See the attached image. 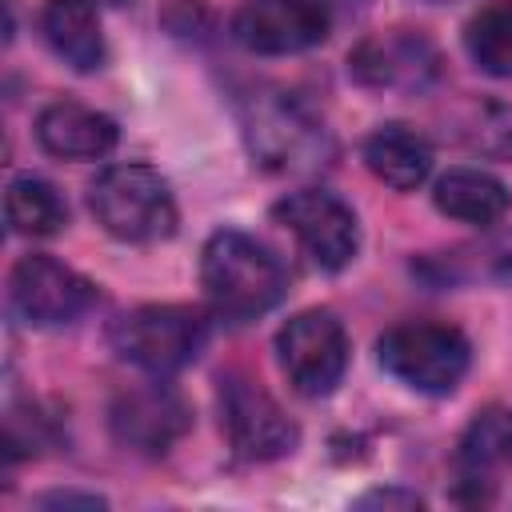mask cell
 <instances>
[{
  "label": "cell",
  "instance_id": "6da1fadb",
  "mask_svg": "<svg viewBox=\"0 0 512 512\" xmlns=\"http://www.w3.org/2000/svg\"><path fill=\"white\" fill-rule=\"evenodd\" d=\"M200 288L216 316L252 320L272 312L288 292L280 256L240 228H220L200 252Z\"/></svg>",
  "mask_w": 512,
  "mask_h": 512
},
{
  "label": "cell",
  "instance_id": "7a4b0ae2",
  "mask_svg": "<svg viewBox=\"0 0 512 512\" xmlns=\"http://www.w3.org/2000/svg\"><path fill=\"white\" fill-rule=\"evenodd\" d=\"M248 152L268 172H316L332 156L328 128L280 88H260L240 104Z\"/></svg>",
  "mask_w": 512,
  "mask_h": 512
},
{
  "label": "cell",
  "instance_id": "3957f363",
  "mask_svg": "<svg viewBox=\"0 0 512 512\" xmlns=\"http://www.w3.org/2000/svg\"><path fill=\"white\" fill-rule=\"evenodd\" d=\"M96 224L124 244H156L176 232V196L148 164H108L88 184Z\"/></svg>",
  "mask_w": 512,
  "mask_h": 512
},
{
  "label": "cell",
  "instance_id": "277c9868",
  "mask_svg": "<svg viewBox=\"0 0 512 512\" xmlns=\"http://www.w3.org/2000/svg\"><path fill=\"white\" fill-rule=\"evenodd\" d=\"M376 360L404 388L424 392V396H448L468 376L472 344L452 324L404 320V324H392L376 340Z\"/></svg>",
  "mask_w": 512,
  "mask_h": 512
},
{
  "label": "cell",
  "instance_id": "5b68a950",
  "mask_svg": "<svg viewBox=\"0 0 512 512\" xmlns=\"http://www.w3.org/2000/svg\"><path fill=\"white\" fill-rule=\"evenodd\" d=\"M120 360H128L140 372L168 376L192 364L208 344V320L204 312L188 304H140L124 316H116L108 332Z\"/></svg>",
  "mask_w": 512,
  "mask_h": 512
},
{
  "label": "cell",
  "instance_id": "8992f818",
  "mask_svg": "<svg viewBox=\"0 0 512 512\" xmlns=\"http://www.w3.org/2000/svg\"><path fill=\"white\" fill-rule=\"evenodd\" d=\"M216 404H220V428L240 460H280L300 440L296 420L248 372H220Z\"/></svg>",
  "mask_w": 512,
  "mask_h": 512
},
{
  "label": "cell",
  "instance_id": "52a82bcc",
  "mask_svg": "<svg viewBox=\"0 0 512 512\" xmlns=\"http://www.w3.org/2000/svg\"><path fill=\"white\" fill-rule=\"evenodd\" d=\"M276 360L300 396H328L348 372V332L328 308L296 312L276 332Z\"/></svg>",
  "mask_w": 512,
  "mask_h": 512
},
{
  "label": "cell",
  "instance_id": "ba28073f",
  "mask_svg": "<svg viewBox=\"0 0 512 512\" xmlns=\"http://www.w3.org/2000/svg\"><path fill=\"white\" fill-rule=\"evenodd\" d=\"M272 216L296 236L308 260L324 272H340L360 252V224L356 212L324 188H300L272 204Z\"/></svg>",
  "mask_w": 512,
  "mask_h": 512
},
{
  "label": "cell",
  "instance_id": "9c48e42d",
  "mask_svg": "<svg viewBox=\"0 0 512 512\" xmlns=\"http://www.w3.org/2000/svg\"><path fill=\"white\" fill-rule=\"evenodd\" d=\"M8 304L32 328H60L80 320L96 304V284L84 280L76 268L32 252L20 256L8 272Z\"/></svg>",
  "mask_w": 512,
  "mask_h": 512
},
{
  "label": "cell",
  "instance_id": "30bf717a",
  "mask_svg": "<svg viewBox=\"0 0 512 512\" xmlns=\"http://www.w3.org/2000/svg\"><path fill=\"white\" fill-rule=\"evenodd\" d=\"M232 40L256 56H296L328 36V8L320 0H240Z\"/></svg>",
  "mask_w": 512,
  "mask_h": 512
},
{
  "label": "cell",
  "instance_id": "8fae6325",
  "mask_svg": "<svg viewBox=\"0 0 512 512\" xmlns=\"http://www.w3.org/2000/svg\"><path fill=\"white\" fill-rule=\"evenodd\" d=\"M348 72L364 88L388 92H424L440 76V52L428 36L408 28H388L360 40L348 56Z\"/></svg>",
  "mask_w": 512,
  "mask_h": 512
},
{
  "label": "cell",
  "instance_id": "7c38bea8",
  "mask_svg": "<svg viewBox=\"0 0 512 512\" xmlns=\"http://www.w3.org/2000/svg\"><path fill=\"white\" fill-rule=\"evenodd\" d=\"M116 444L140 456H164L192 424V412L184 396L168 384H140L132 392H120L108 412Z\"/></svg>",
  "mask_w": 512,
  "mask_h": 512
},
{
  "label": "cell",
  "instance_id": "4fadbf2b",
  "mask_svg": "<svg viewBox=\"0 0 512 512\" xmlns=\"http://www.w3.org/2000/svg\"><path fill=\"white\" fill-rule=\"evenodd\" d=\"M36 140L56 160H100L116 148L120 128L112 116L88 104L56 100L36 116Z\"/></svg>",
  "mask_w": 512,
  "mask_h": 512
},
{
  "label": "cell",
  "instance_id": "5bb4252c",
  "mask_svg": "<svg viewBox=\"0 0 512 512\" xmlns=\"http://www.w3.org/2000/svg\"><path fill=\"white\" fill-rule=\"evenodd\" d=\"M40 36L72 72H96L108 56L92 0H44Z\"/></svg>",
  "mask_w": 512,
  "mask_h": 512
},
{
  "label": "cell",
  "instance_id": "9a60e30c",
  "mask_svg": "<svg viewBox=\"0 0 512 512\" xmlns=\"http://www.w3.org/2000/svg\"><path fill=\"white\" fill-rule=\"evenodd\" d=\"M364 164L380 184L412 192L432 172V144L408 124H380L364 140Z\"/></svg>",
  "mask_w": 512,
  "mask_h": 512
},
{
  "label": "cell",
  "instance_id": "2e32d148",
  "mask_svg": "<svg viewBox=\"0 0 512 512\" xmlns=\"http://www.w3.org/2000/svg\"><path fill=\"white\" fill-rule=\"evenodd\" d=\"M436 208L460 224H476V228H492L496 220H504V212L512 208V192L500 176L484 172V168H452L436 180L432 192Z\"/></svg>",
  "mask_w": 512,
  "mask_h": 512
},
{
  "label": "cell",
  "instance_id": "e0dca14e",
  "mask_svg": "<svg viewBox=\"0 0 512 512\" xmlns=\"http://www.w3.org/2000/svg\"><path fill=\"white\" fill-rule=\"evenodd\" d=\"M456 468L464 484L492 480V472L512 468V408H484L460 436Z\"/></svg>",
  "mask_w": 512,
  "mask_h": 512
},
{
  "label": "cell",
  "instance_id": "ac0fdd59",
  "mask_svg": "<svg viewBox=\"0 0 512 512\" xmlns=\"http://www.w3.org/2000/svg\"><path fill=\"white\" fill-rule=\"evenodd\" d=\"M4 216L16 236H56L68 224V204L56 184L40 176H16L4 192Z\"/></svg>",
  "mask_w": 512,
  "mask_h": 512
},
{
  "label": "cell",
  "instance_id": "d6986e66",
  "mask_svg": "<svg viewBox=\"0 0 512 512\" xmlns=\"http://www.w3.org/2000/svg\"><path fill=\"white\" fill-rule=\"evenodd\" d=\"M464 48L472 64L488 76H512V0L484 4L464 24Z\"/></svg>",
  "mask_w": 512,
  "mask_h": 512
},
{
  "label": "cell",
  "instance_id": "ffe728a7",
  "mask_svg": "<svg viewBox=\"0 0 512 512\" xmlns=\"http://www.w3.org/2000/svg\"><path fill=\"white\" fill-rule=\"evenodd\" d=\"M440 280L436 284H460V280H492V284H508L512 288V228L484 236L480 244L444 252L440 260Z\"/></svg>",
  "mask_w": 512,
  "mask_h": 512
},
{
  "label": "cell",
  "instance_id": "44dd1931",
  "mask_svg": "<svg viewBox=\"0 0 512 512\" xmlns=\"http://www.w3.org/2000/svg\"><path fill=\"white\" fill-rule=\"evenodd\" d=\"M472 144L484 156L512 160V108L508 104H488L472 128Z\"/></svg>",
  "mask_w": 512,
  "mask_h": 512
},
{
  "label": "cell",
  "instance_id": "7402d4cb",
  "mask_svg": "<svg viewBox=\"0 0 512 512\" xmlns=\"http://www.w3.org/2000/svg\"><path fill=\"white\" fill-rule=\"evenodd\" d=\"M356 504H360V508H396V504H400V508H420L424 500H420L416 492H400V488H388V492H384V488H380V492L360 496Z\"/></svg>",
  "mask_w": 512,
  "mask_h": 512
},
{
  "label": "cell",
  "instance_id": "603a6c76",
  "mask_svg": "<svg viewBox=\"0 0 512 512\" xmlns=\"http://www.w3.org/2000/svg\"><path fill=\"white\" fill-rule=\"evenodd\" d=\"M36 504H80V508H104V496H92V492H48V496H40Z\"/></svg>",
  "mask_w": 512,
  "mask_h": 512
},
{
  "label": "cell",
  "instance_id": "cb8c5ba5",
  "mask_svg": "<svg viewBox=\"0 0 512 512\" xmlns=\"http://www.w3.org/2000/svg\"><path fill=\"white\" fill-rule=\"evenodd\" d=\"M104 4H128V0H104Z\"/></svg>",
  "mask_w": 512,
  "mask_h": 512
},
{
  "label": "cell",
  "instance_id": "d4e9b609",
  "mask_svg": "<svg viewBox=\"0 0 512 512\" xmlns=\"http://www.w3.org/2000/svg\"><path fill=\"white\" fill-rule=\"evenodd\" d=\"M428 4H444V0H428Z\"/></svg>",
  "mask_w": 512,
  "mask_h": 512
}]
</instances>
